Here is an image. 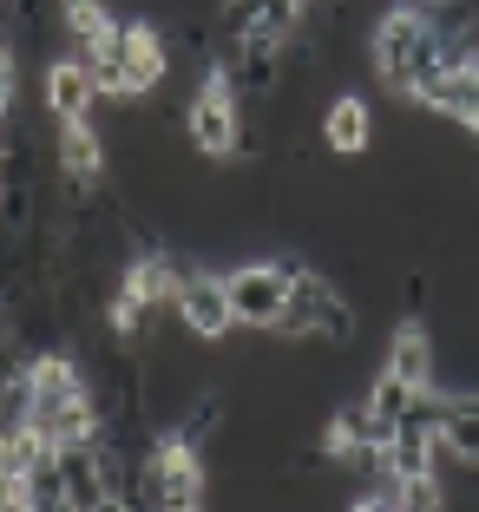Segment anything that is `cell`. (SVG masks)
Instances as JSON below:
<instances>
[{"label": "cell", "mask_w": 479, "mask_h": 512, "mask_svg": "<svg viewBox=\"0 0 479 512\" xmlns=\"http://www.w3.org/2000/svg\"><path fill=\"white\" fill-rule=\"evenodd\" d=\"M243 125H250V112H243V92L237 79L224 73V60L210 66L204 79L191 86V99H184V138H191L197 158H210V165H230L243 151Z\"/></svg>", "instance_id": "obj_3"}, {"label": "cell", "mask_w": 479, "mask_h": 512, "mask_svg": "<svg viewBox=\"0 0 479 512\" xmlns=\"http://www.w3.org/2000/svg\"><path fill=\"white\" fill-rule=\"evenodd\" d=\"M296 256H243L224 270V289H230V316L237 329H263L270 335L289 309V283H296Z\"/></svg>", "instance_id": "obj_5"}, {"label": "cell", "mask_w": 479, "mask_h": 512, "mask_svg": "<svg viewBox=\"0 0 479 512\" xmlns=\"http://www.w3.org/2000/svg\"><path fill=\"white\" fill-rule=\"evenodd\" d=\"M361 407H368V427H375V440L388 447V440H394V427H401L407 414L420 407V394L407 388L401 375H388V368H381V375L368 381V394H361Z\"/></svg>", "instance_id": "obj_13"}, {"label": "cell", "mask_w": 479, "mask_h": 512, "mask_svg": "<svg viewBox=\"0 0 479 512\" xmlns=\"http://www.w3.org/2000/svg\"><path fill=\"white\" fill-rule=\"evenodd\" d=\"M342 512H401V506H394V493L381 486V493H361V499H348Z\"/></svg>", "instance_id": "obj_16"}, {"label": "cell", "mask_w": 479, "mask_h": 512, "mask_svg": "<svg viewBox=\"0 0 479 512\" xmlns=\"http://www.w3.org/2000/svg\"><path fill=\"white\" fill-rule=\"evenodd\" d=\"M440 60H447V40H440V27H434V7H427V0H388L375 33H368V66H375L381 86L407 99L414 79L434 73Z\"/></svg>", "instance_id": "obj_1"}, {"label": "cell", "mask_w": 479, "mask_h": 512, "mask_svg": "<svg viewBox=\"0 0 479 512\" xmlns=\"http://www.w3.org/2000/svg\"><path fill=\"white\" fill-rule=\"evenodd\" d=\"M53 158H60L66 184H99L105 178V138L92 132V119H66L60 125V145H53Z\"/></svg>", "instance_id": "obj_12"}, {"label": "cell", "mask_w": 479, "mask_h": 512, "mask_svg": "<svg viewBox=\"0 0 479 512\" xmlns=\"http://www.w3.org/2000/svg\"><path fill=\"white\" fill-rule=\"evenodd\" d=\"M381 368H388V375H401L414 394H434V388H440V348H434V335L420 329V322H401Z\"/></svg>", "instance_id": "obj_10"}, {"label": "cell", "mask_w": 479, "mask_h": 512, "mask_svg": "<svg viewBox=\"0 0 479 512\" xmlns=\"http://www.w3.org/2000/svg\"><path fill=\"white\" fill-rule=\"evenodd\" d=\"M270 335H302V342H335V348H342V342L361 335V316H355V302H348L322 270H296V283H289V309H283V322H276Z\"/></svg>", "instance_id": "obj_4"}, {"label": "cell", "mask_w": 479, "mask_h": 512, "mask_svg": "<svg viewBox=\"0 0 479 512\" xmlns=\"http://www.w3.org/2000/svg\"><path fill=\"white\" fill-rule=\"evenodd\" d=\"M434 401H440V394H434ZM434 440H440V460H460V467L479 473V414H473V407H440Z\"/></svg>", "instance_id": "obj_14"}, {"label": "cell", "mask_w": 479, "mask_h": 512, "mask_svg": "<svg viewBox=\"0 0 479 512\" xmlns=\"http://www.w3.org/2000/svg\"><path fill=\"white\" fill-rule=\"evenodd\" d=\"M322 145L335 158H361V151L375 145V106L361 92H335L329 112H322Z\"/></svg>", "instance_id": "obj_11"}, {"label": "cell", "mask_w": 479, "mask_h": 512, "mask_svg": "<svg viewBox=\"0 0 479 512\" xmlns=\"http://www.w3.org/2000/svg\"><path fill=\"white\" fill-rule=\"evenodd\" d=\"M388 493H394V506H401V512H447L453 506L440 473H420V480H388Z\"/></svg>", "instance_id": "obj_15"}, {"label": "cell", "mask_w": 479, "mask_h": 512, "mask_svg": "<svg viewBox=\"0 0 479 512\" xmlns=\"http://www.w3.org/2000/svg\"><path fill=\"white\" fill-rule=\"evenodd\" d=\"M14 499H27V480H20V473H7V467H0V512L14 506Z\"/></svg>", "instance_id": "obj_17"}, {"label": "cell", "mask_w": 479, "mask_h": 512, "mask_svg": "<svg viewBox=\"0 0 479 512\" xmlns=\"http://www.w3.org/2000/svg\"><path fill=\"white\" fill-rule=\"evenodd\" d=\"M420 112L434 119H453L466 132H479V53H460V60H440L434 73H420L414 92H407Z\"/></svg>", "instance_id": "obj_6"}, {"label": "cell", "mask_w": 479, "mask_h": 512, "mask_svg": "<svg viewBox=\"0 0 479 512\" xmlns=\"http://www.w3.org/2000/svg\"><path fill=\"white\" fill-rule=\"evenodd\" d=\"M145 467V486H151V506L158 512H204L210 506V467H204V447L178 427H158L138 453Z\"/></svg>", "instance_id": "obj_2"}, {"label": "cell", "mask_w": 479, "mask_h": 512, "mask_svg": "<svg viewBox=\"0 0 479 512\" xmlns=\"http://www.w3.org/2000/svg\"><path fill=\"white\" fill-rule=\"evenodd\" d=\"M178 329L191 335V342H204V348L237 335L224 270H197V263H184V276H178Z\"/></svg>", "instance_id": "obj_7"}, {"label": "cell", "mask_w": 479, "mask_h": 512, "mask_svg": "<svg viewBox=\"0 0 479 512\" xmlns=\"http://www.w3.org/2000/svg\"><path fill=\"white\" fill-rule=\"evenodd\" d=\"M92 99H99V86H92V66L79 60V53L46 60V73H40V106H46V119H53V125L92 119Z\"/></svg>", "instance_id": "obj_8"}, {"label": "cell", "mask_w": 479, "mask_h": 512, "mask_svg": "<svg viewBox=\"0 0 479 512\" xmlns=\"http://www.w3.org/2000/svg\"><path fill=\"white\" fill-rule=\"evenodd\" d=\"M119 60H125V86H132V99H145V92H158L171 79V46L158 27H145V20H125L119 27Z\"/></svg>", "instance_id": "obj_9"}]
</instances>
